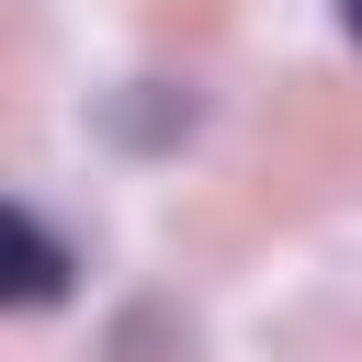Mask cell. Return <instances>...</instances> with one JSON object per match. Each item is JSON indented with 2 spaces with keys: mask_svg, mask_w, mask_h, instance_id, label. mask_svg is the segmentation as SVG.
Masks as SVG:
<instances>
[{
  "mask_svg": "<svg viewBox=\"0 0 362 362\" xmlns=\"http://www.w3.org/2000/svg\"><path fill=\"white\" fill-rule=\"evenodd\" d=\"M68 272H79V260H68V238H57L34 204H11V305H57V294H68Z\"/></svg>",
  "mask_w": 362,
  "mask_h": 362,
  "instance_id": "1",
  "label": "cell"
},
{
  "mask_svg": "<svg viewBox=\"0 0 362 362\" xmlns=\"http://www.w3.org/2000/svg\"><path fill=\"white\" fill-rule=\"evenodd\" d=\"M339 34H351V45H362V0H339Z\"/></svg>",
  "mask_w": 362,
  "mask_h": 362,
  "instance_id": "2",
  "label": "cell"
}]
</instances>
